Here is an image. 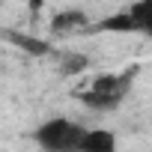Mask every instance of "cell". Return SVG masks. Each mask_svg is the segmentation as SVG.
Wrapping results in <instances>:
<instances>
[{
    "label": "cell",
    "instance_id": "1",
    "mask_svg": "<svg viewBox=\"0 0 152 152\" xmlns=\"http://www.w3.org/2000/svg\"><path fill=\"white\" fill-rule=\"evenodd\" d=\"M134 72L137 69L131 66V69H125V75H99V78L93 81V87L81 96V102L87 107H93V110H113L125 99Z\"/></svg>",
    "mask_w": 152,
    "mask_h": 152
},
{
    "label": "cell",
    "instance_id": "2",
    "mask_svg": "<svg viewBox=\"0 0 152 152\" xmlns=\"http://www.w3.org/2000/svg\"><path fill=\"white\" fill-rule=\"evenodd\" d=\"M84 134H87V128L57 116V119H48V122L39 125L36 140H39V146L45 152H81Z\"/></svg>",
    "mask_w": 152,
    "mask_h": 152
},
{
    "label": "cell",
    "instance_id": "3",
    "mask_svg": "<svg viewBox=\"0 0 152 152\" xmlns=\"http://www.w3.org/2000/svg\"><path fill=\"white\" fill-rule=\"evenodd\" d=\"M0 36H3L6 42H12L15 48L33 54V57H45V54H51V45H48L45 39H36V36H27V33H18V30H0Z\"/></svg>",
    "mask_w": 152,
    "mask_h": 152
},
{
    "label": "cell",
    "instance_id": "4",
    "mask_svg": "<svg viewBox=\"0 0 152 152\" xmlns=\"http://www.w3.org/2000/svg\"><path fill=\"white\" fill-rule=\"evenodd\" d=\"M81 152H116V137L107 128H90L81 140Z\"/></svg>",
    "mask_w": 152,
    "mask_h": 152
},
{
    "label": "cell",
    "instance_id": "5",
    "mask_svg": "<svg viewBox=\"0 0 152 152\" xmlns=\"http://www.w3.org/2000/svg\"><path fill=\"white\" fill-rule=\"evenodd\" d=\"M90 24V18L81 12V9H66V12H60V15H54V21H51V30L60 36H66V33H75V30H84Z\"/></svg>",
    "mask_w": 152,
    "mask_h": 152
},
{
    "label": "cell",
    "instance_id": "6",
    "mask_svg": "<svg viewBox=\"0 0 152 152\" xmlns=\"http://www.w3.org/2000/svg\"><path fill=\"white\" fill-rule=\"evenodd\" d=\"M96 30H102V33H134L137 27H134V18H131L128 9H125V12H116V15L102 18Z\"/></svg>",
    "mask_w": 152,
    "mask_h": 152
},
{
    "label": "cell",
    "instance_id": "7",
    "mask_svg": "<svg viewBox=\"0 0 152 152\" xmlns=\"http://www.w3.org/2000/svg\"><path fill=\"white\" fill-rule=\"evenodd\" d=\"M128 15L134 18V27L146 36H152V0H140L128 9Z\"/></svg>",
    "mask_w": 152,
    "mask_h": 152
},
{
    "label": "cell",
    "instance_id": "8",
    "mask_svg": "<svg viewBox=\"0 0 152 152\" xmlns=\"http://www.w3.org/2000/svg\"><path fill=\"white\" fill-rule=\"evenodd\" d=\"M90 69V60L84 57V54H63L60 57V72L63 75H81V72H87Z\"/></svg>",
    "mask_w": 152,
    "mask_h": 152
}]
</instances>
